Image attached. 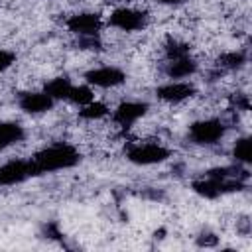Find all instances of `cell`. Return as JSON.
<instances>
[{
  "label": "cell",
  "mask_w": 252,
  "mask_h": 252,
  "mask_svg": "<svg viewBox=\"0 0 252 252\" xmlns=\"http://www.w3.org/2000/svg\"><path fill=\"white\" fill-rule=\"evenodd\" d=\"M79 161H81V154L71 144L47 146L32 158V163H33L37 175L49 173V171H59V169H69V167L77 165Z\"/></svg>",
  "instance_id": "cell-2"
},
{
  "label": "cell",
  "mask_w": 252,
  "mask_h": 252,
  "mask_svg": "<svg viewBox=\"0 0 252 252\" xmlns=\"http://www.w3.org/2000/svg\"><path fill=\"white\" fill-rule=\"evenodd\" d=\"M189 53H191V45L189 43H183V41H177V39H167L165 41L167 59H179V57H185Z\"/></svg>",
  "instance_id": "cell-19"
},
{
  "label": "cell",
  "mask_w": 252,
  "mask_h": 252,
  "mask_svg": "<svg viewBox=\"0 0 252 252\" xmlns=\"http://www.w3.org/2000/svg\"><path fill=\"white\" fill-rule=\"evenodd\" d=\"M171 156V152L161 144H134L128 148L126 158L136 165H154L161 163Z\"/></svg>",
  "instance_id": "cell-4"
},
{
  "label": "cell",
  "mask_w": 252,
  "mask_h": 252,
  "mask_svg": "<svg viewBox=\"0 0 252 252\" xmlns=\"http://www.w3.org/2000/svg\"><path fill=\"white\" fill-rule=\"evenodd\" d=\"M106 114H108V108L102 102H96V100H91V102L83 104L81 110H79V116L83 120H98V118H102Z\"/></svg>",
  "instance_id": "cell-15"
},
{
  "label": "cell",
  "mask_w": 252,
  "mask_h": 252,
  "mask_svg": "<svg viewBox=\"0 0 252 252\" xmlns=\"http://www.w3.org/2000/svg\"><path fill=\"white\" fill-rule=\"evenodd\" d=\"M232 158L236 159V163H244L248 165L250 163V138L244 136V138H238L234 148H232Z\"/></svg>",
  "instance_id": "cell-17"
},
{
  "label": "cell",
  "mask_w": 252,
  "mask_h": 252,
  "mask_svg": "<svg viewBox=\"0 0 252 252\" xmlns=\"http://www.w3.org/2000/svg\"><path fill=\"white\" fill-rule=\"evenodd\" d=\"M16 61V55L8 49H0V73H4L6 69H10Z\"/></svg>",
  "instance_id": "cell-21"
},
{
  "label": "cell",
  "mask_w": 252,
  "mask_h": 252,
  "mask_svg": "<svg viewBox=\"0 0 252 252\" xmlns=\"http://www.w3.org/2000/svg\"><path fill=\"white\" fill-rule=\"evenodd\" d=\"M79 49H100V41L96 35H79Z\"/></svg>",
  "instance_id": "cell-20"
},
{
  "label": "cell",
  "mask_w": 252,
  "mask_h": 252,
  "mask_svg": "<svg viewBox=\"0 0 252 252\" xmlns=\"http://www.w3.org/2000/svg\"><path fill=\"white\" fill-rule=\"evenodd\" d=\"M53 98L47 93H22L18 98V104L28 114H41L53 108Z\"/></svg>",
  "instance_id": "cell-11"
},
{
  "label": "cell",
  "mask_w": 252,
  "mask_h": 252,
  "mask_svg": "<svg viewBox=\"0 0 252 252\" xmlns=\"http://www.w3.org/2000/svg\"><path fill=\"white\" fill-rule=\"evenodd\" d=\"M71 87H73V83L67 77H55V79L45 83L43 93H47L53 100H67V96L71 93Z\"/></svg>",
  "instance_id": "cell-13"
},
{
  "label": "cell",
  "mask_w": 252,
  "mask_h": 252,
  "mask_svg": "<svg viewBox=\"0 0 252 252\" xmlns=\"http://www.w3.org/2000/svg\"><path fill=\"white\" fill-rule=\"evenodd\" d=\"M146 22H148V16L134 8H116L108 16V24L122 32H138L146 28Z\"/></svg>",
  "instance_id": "cell-6"
},
{
  "label": "cell",
  "mask_w": 252,
  "mask_h": 252,
  "mask_svg": "<svg viewBox=\"0 0 252 252\" xmlns=\"http://www.w3.org/2000/svg\"><path fill=\"white\" fill-rule=\"evenodd\" d=\"M37 171L32 163V159H14L4 165H0V187L24 183L30 177H35Z\"/></svg>",
  "instance_id": "cell-5"
},
{
  "label": "cell",
  "mask_w": 252,
  "mask_h": 252,
  "mask_svg": "<svg viewBox=\"0 0 252 252\" xmlns=\"http://www.w3.org/2000/svg\"><path fill=\"white\" fill-rule=\"evenodd\" d=\"M67 30L75 35H98V32L102 30V18L93 12L73 14L67 20Z\"/></svg>",
  "instance_id": "cell-8"
},
{
  "label": "cell",
  "mask_w": 252,
  "mask_h": 252,
  "mask_svg": "<svg viewBox=\"0 0 252 252\" xmlns=\"http://www.w3.org/2000/svg\"><path fill=\"white\" fill-rule=\"evenodd\" d=\"M226 132V126L219 118H205L197 120L189 126V138L199 146H213L217 144Z\"/></svg>",
  "instance_id": "cell-3"
},
{
  "label": "cell",
  "mask_w": 252,
  "mask_h": 252,
  "mask_svg": "<svg viewBox=\"0 0 252 252\" xmlns=\"http://www.w3.org/2000/svg\"><path fill=\"white\" fill-rule=\"evenodd\" d=\"M67 100L73 102V104H77V106H83V104L94 100V94H93V89L87 87V85H79V87L73 85V87H71V93H69V96H67Z\"/></svg>",
  "instance_id": "cell-16"
},
{
  "label": "cell",
  "mask_w": 252,
  "mask_h": 252,
  "mask_svg": "<svg viewBox=\"0 0 252 252\" xmlns=\"http://www.w3.org/2000/svg\"><path fill=\"white\" fill-rule=\"evenodd\" d=\"M85 81L93 87H100V89H110V87H118L126 81V73L118 67H96L85 73Z\"/></svg>",
  "instance_id": "cell-7"
},
{
  "label": "cell",
  "mask_w": 252,
  "mask_h": 252,
  "mask_svg": "<svg viewBox=\"0 0 252 252\" xmlns=\"http://www.w3.org/2000/svg\"><path fill=\"white\" fill-rule=\"evenodd\" d=\"M156 94H158V98H161L165 102L177 104V102H183V100L191 98L195 94V87L191 83H185V81H171L167 85L158 87Z\"/></svg>",
  "instance_id": "cell-10"
},
{
  "label": "cell",
  "mask_w": 252,
  "mask_h": 252,
  "mask_svg": "<svg viewBox=\"0 0 252 252\" xmlns=\"http://www.w3.org/2000/svg\"><path fill=\"white\" fill-rule=\"evenodd\" d=\"M148 112V104L146 102H140V100H128V102H122L118 104V108L114 110L112 114V120L122 126V128H130L134 122H138L144 114Z\"/></svg>",
  "instance_id": "cell-9"
},
{
  "label": "cell",
  "mask_w": 252,
  "mask_h": 252,
  "mask_svg": "<svg viewBox=\"0 0 252 252\" xmlns=\"http://www.w3.org/2000/svg\"><path fill=\"white\" fill-rule=\"evenodd\" d=\"M24 138V128L18 122H0V152Z\"/></svg>",
  "instance_id": "cell-14"
},
{
  "label": "cell",
  "mask_w": 252,
  "mask_h": 252,
  "mask_svg": "<svg viewBox=\"0 0 252 252\" xmlns=\"http://www.w3.org/2000/svg\"><path fill=\"white\" fill-rule=\"evenodd\" d=\"M246 63V55L242 51H228L219 57V67L222 69H240Z\"/></svg>",
  "instance_id": "cell-18"
},
{
  "label": "cell",
  "mask_w": 252,
  "mask_h": 252,
  "mask_svg": "<svg viewBox=\"0 0 252 252\" xmlns=\"http://www.w3.org/2000/svg\"><path fill=\"white\" fill-rule=\"evenodd\" d=\"M158 4H165V6H179V4H183L185 0H156Z\"/></svg>",
  "instance_id": "cell-22"
},
{
  "label": "cell",
  "mask_w": 252,
  "mask_h": 252,
  "mask_svg": "<svg viewBox=\"0 0 252 252\" xmlns=\"http://www.w3.org/2000/svg\"><path fill=\"white\" fill-rule=\"evenodd\" d=\"M242 187H244V181L242 177H238L236 167H215V169H209L203 179L193 181L195 193L207 199H215L224 193L240 191Z\"/></svg>",
  "instance_id": "cell-1"
},
{
  "label": "cell",
  "mask_w": 252,
  "mask_h": 252,
  "mask_svg": "<svg viewBox=\"0 0 252 252\" xmlns=\"http://www.w3.org/2000/svg\"><path fill=\"white\" fill-rule=\"evenodd\" d=\"M197 71V61L191 55L179 57V59H169L167 67H165V75L169 79H185L191 77Z\"/></svg>",
  "instance_id": "cell-12"
}]
</instances>
